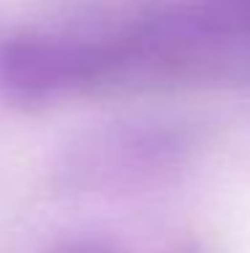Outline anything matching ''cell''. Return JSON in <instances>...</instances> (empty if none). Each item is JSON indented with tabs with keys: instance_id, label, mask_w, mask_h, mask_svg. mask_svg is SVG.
<instances>
[{
	"instance_id": "cell-1",
	"label": "cell",
	"mask_w": 250,
	"mask_h": 253,
	"mask_svg": "<svg viewBox=\"0 0 250 253\" xmlns=\"http://www.w3.org/2000/svg\"><path fill=\"white\" fill-rule=\"evenodd\" d=\"M92 38L22 33L0 41V89L25 102L92 92Z\"/></svg>"
},
{
	"instance_id": "cell-2",
	"label": "cell",
	"mask_w": 250,
	"mask_h": 253,
	"mask_svg": "<svg viewBox=\"0 0 250 253\" xmlns=\"http://www.w3.org/2000/svg\"><path fill=\"white\" fill-rule=\"evenodd\" d=\"M213 11L223 16L231 27L250 38V0H213Z\"/></svg>"
},
{
	"instance_id": "cell-3",
	"label": "cell",
	"mask_w": 250,
	"mask_h": 253,
	"mask_svg": "<svg viewBox=\"0 0 250 253\" xmlns=\"http://www.w3.org/2000/svg\"><path fill=\"white\" fill-rule=\"evenodd\" d=\"M51 253H121L108 243H97V240H70V243L57 245Z\"/></svg>"
}]
</instances>
